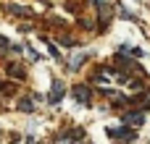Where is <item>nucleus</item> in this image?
<instances>
[{
	"instance_id": "obj_1",
	"label": "nucleus",
	"mask_w": 150,
	"mask_h": 144,
	"mask_svg": "<svg viewBox=\"0 0 150 144\" xmlns=\"http://www.w3.org/2000/svg\"><path fill=\"white\" fill-rule=\"evenodd\" d=\"M105 134L111 136V139H134V129H129V126H108L105 129Z\"/></svg>"
},
{
	"instance_id": "obj_2",
	"label": "nucleus",
	"mask_w": 150,
	"mask_h": 144,
	"mask_svg": "<svg viewBox=\"0 0 150 144\" xmlns=\"http://www.w3.org/2000/svg\"><path fill=\"white\" fill-rule=\"evenodd\" d=\"M74 100L79 102V105H90V100H92V92H90V87H84V84H79V87H74Z\"/></svg>"
},
{
	"instance_id": "obj_3",
	"label": "nucleus",
	"mask_w": 150,
	"mask_h": 144,
	"mask_svg": "<svg viewBox=\"0 0 150 144\" xmlns=\"http://www.w3.org/2000/svg\"><path fill=\"white\" fill-rule=\"evenodd\" d=\"M61 97H63V84L55 79V81H53V92L47 94V105H58V102H61Z\"/></svg>"
},
{
	"instance_id": "obj_4",
	"label": "nucleus",
	"mask_w": 150,
	"mask_h": 144,
	"mask_svg": "<svg viewBox=\"0 0 150 144\" xmlns=\"http://www.w3.org/2000/svg\"><path fill=\"white\" fill-rule=\"evenodd\" d=\"M124 121H127V123H132V126H142V123H145V113H142V110L127 113V115H124Z\"/></svg>"
},
{
	"instance_id": "obj_5",
	"label": "nucleus",
	"mask_w": 150,
	"mask_h": 144,
	"mask_svg": "<svg viewBox=\"0 0 150 144\" xmlns=\"http://www.w3.org/2000/svg\"><path fill=\"white\" fill-rule=\"evenodd\" d=\"M87 58H90V55H87V52H82V55H76V58H74V60H71V66H69V68H71V71H76V68H79V66H82V63H84V60H87Z\"/></svg>"
},
{
	"instance_id": "obj_6",
	"label": "nucleus",
	"mask_w": 150,
	"mask_h": 144,
	"mask_svg": "<svg viewBox=\"0 0 150 144\" xmlns=\"http://www.w3.org/2000/svg\"><path fill=\"white\" fill-rule=\"evenodd\" d=\"M18 110H24V113H32L34 108H32V100H21L18 102Z\"/></svg>"
},
{
	"instance_id": "obj_7",
	"label": "nucleus",
	"mask_w": 150,
	"mask_h": 144,
	"mask_svg": "<svg viewBox=\"0 0 150 144\" xmlns=\"http://www.w3.org/2000/svg\"><path fill=\"white\" fill-rule=\"evenodd\" d=\"M8 10H11V13H29V10H24V8H18V5H8Z\"/></svg>"
},
{
	"instance_id": "obj_8",
	"label": "nucleus",
	"mask_w": 150,
	"mask_h": 144,
	"mask_svg": "<svg viewBox=\"0 0 150 144\" xmlns=\"http://www.w3.org/2000/svg\"><path fill=\"white\" fill-rule=\"evenodd\" d=\"M0 50H11V42L5 37H0Z\"/></svg>"
},
{
	"instance_id": "obj_9",
	"label": "nucleus",
	"mask_w": 150,
	"mask_h": 144,
	"mask_svg": "<svg viewBox=\"0 0 150 144\" xmlns=\"http://www.w3.org/2000/svg\"><path fill=\"white\" fill-rule=\"evenodd\" d=\"M11 73H13V76H16V79H21V76H24V71H21V68H16V66H13V68H11Z\"/></svg>"
},
{
	"instance_id": "obj_10",
	"label": "nucleus",
	"mask_w": 150,
	"mask_h": 144,
	"mask_svg": "<svg viewBox=\"0 0 150 144\" xmlns=\"http://www.w3.org/2000/svg\"><path fill=\"white\" fill-rule=\"evenodd\" d=\"M26 52H29V58H32V60H40V55H37V52H34L32 47H26Z\"/></svg>"
}]
</instances>
